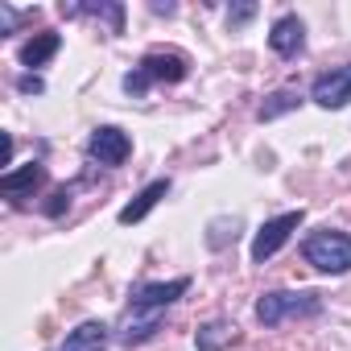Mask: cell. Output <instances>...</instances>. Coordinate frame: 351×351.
I'll use <instances>...</instances> for the list:
<instances>
[{
    "label": "cell",
    "instance_id": "cell-1",
    "mask_svg": "<svg viewBox=\"0 0 351 351\" xmlns=\"http://www.w3.org/2000/svg\"><path fill=\"white\" fill-rule=\"evenodd\" d=\"M322 314V298L314 289H273V293H261L256 302V318L261 326H281L289 318H314Z\"/></svg>",
    "mask_w": 351,
    "mask_h": 351
},
{
    "label": "cell",
    "instance_id": "cell-2",
    "mask_svg": "<svg viewBox=\"0 0 351 351\" xmlns=\"http://www.w3.org/2000/svg\"><path fill=\"white\" fill-rule=\"evenodd\" d=\"M302 256L306 265H314L318 273H347L351 269V236L335 232V228H318L302 240Z\"/></svg>",
    "mask_w": 351,
    "mask_h": 351
},
{
    "label": "cell",
    "instance_id": "cell-3",
    "mask_svg": "<svg viewBox=\"0 0 351 351\" xmlns=\"http://www.w3.org/2000/svg\"><path fill=\"white\" fill-rule=\"evenodd\" d=\"M298 223H302V207H298V211H285V215H277V219H269V223L256 232V240H252V261L265 265L269 256H277V252L285 248V240L298 232Z\"/></svg>",
    "mask_w": 351,
    "mask_h": 351
},
{
    "label": "cell",
    "instance_id": "cell-4",
    "mask_svg": "<svg viewBox=\"0 0 351 351\" xmlns=\"http://www.w3.org/2000/svg\"><path fill=\"white\" fill-rule=\"evenodd\" d=\"M191 289V277H173V281H141L132 285V310H165Z\"/></svg>",
    "mask_w": 351,
    "mask_h": 351
},
{
    "label": "cell",
    "instance_id": "cell-5",
    "mask_svg": "<svg viewBox=\"0 0 351 351\" xmlns=\"http://www.w3.org/2000/svg\"><path fill=\"white\" fill-rule=\"evenodd\" d=\"M310 99H314L318 108H326V112H335V108H347V104H351V62H343V66H330L326 75H318V79H314V91H310Z\"/></svg>",
    "mask_w": 351,
    "mask_h": 351
},
{
    "label": "cell",
    "instance_id": "cell-6",
    "mask_svg": "<svg viewBox=\"0 0 351 351\" xmlns=\"http://www.w3.org/2000/svg\"><path fill=\"white\" fill-rule=\"evenodd\" d=\"M87 153H91L99 165H124V161H128V153H132V141H128V132H124V128L104 124V128H95V132L87 136Z\"/></svg>",
    "mask_w": 351,
    "mask_h": 351
},
{
    "label": "cell",
    "instance_id": "cell-7",
    "mask_svg": "<svg viewBox=\"0 0 351 351\" xmlns=\"http://www.w3.org/2000/svg\"><path fill=\"white\" fill-rule=\"evenodd\" d=\"M141 75H145L149 83H182V79L191 75V62H186V54H178V50H149V54L141 58Z\"/></svg>",
    "mask_w": 351,
    "mask_h": 351
},
{
    "label": "cell",
    "instance_id": "cell-8",
    "mask_svg": "<svg viewBox=\"0 0 351 351\" xmlns=\"http://www.w3.org/2000/svg\"><path fill=\"white\" fill-rule=\"evenodd\" d=\"M269 46H273V54H281V58H298V54L306 50V25H302V17H293V13L277 17L273 29H269Z\"/></svg>",
    "mask_w": 351,
    "mask_h": 351
},
{
    "label": "cell",
    "instance_id": "cell-9",
    "mask_svg": "<svg viewBox=\"0 0 351 351\" xmlns=\"http://www.w3.org/2000/svg\"><path fill=\"white\" fill-rule=\"evenodd\" d=\"M108 322H99V318H87V322H79L66 339H62V347L58 351H104V343H108Z\"/></svg>",
    "mask_w": 351,
    "mask_h": 351
},
{
    "label": "cell",
    "instance_id": "cell-10",
    "mask_svg": "<svg viewBox=\"0 0 351 351\" xmlns=\"http://www.w3.org/2000/svg\"><path fill=\"white\" fill-rule=\"evenodd\" d=\"M42 182H46L42 161H29V165H21V169H9L5 178H0V191H5L9 199H21V195H34Z\"/></svg>",
    "mask_w": 351,
    "mask_h": 351
},
{
    "label": "cell",
    "instance_id": "cell-11",
    "mask_svg": "<svg viewBox=\"0 0 351 351\" xmlns=\"http://www.w3.org/2000/svg\"><path fill=\"white\" fill-rule=\"evenodd\" d=\"M165 195H169V178L149 182V186H145V191H141V195L124 207V211H120V223H124V228H128V223H141V219H145V215H149V211L165 199Z\"/></svg>",
    "mask_w": 351,
    "mask_h": 351
},
{
    "label": "cell",
    "instance_id": "cell-12",
    "mask_svg": "<svg viewBox=\"0 0 351 351\" xmlns=\"http://www.w3.org/2000/svg\"><path fill=\"white\" fill-rule=\"evenodd\" d=\"M157 326H161V310H145V314H128L124 318V326L116 330V339L120 343H145V339H153L157 335Z\"/></svg>",
    "mask_w": 351,
    "mask_h": 351
},
{
    "label": "cell",
    "instance_id": "cell-13",
    "mask_svg": "<svg viewBox=\"0 0 351 351\" xmlns=\"http://www.w3.org/2000/svg\"><path fill=\"white\" fill-rule=\"evenodd\" d=\"M62 17H99L112 25V34L124 29V5H66L62 0Z\"/></svg>",
    "mask_w": 351,
    "mask_h": 351
},
{
    "label": "cell",
    "instance_id": "cell-14",
    "mask_svg": "<svg viewBox=\"0 0 351 351\" xmlns=\"http://www.w3.org/2000/svg\"><path fill=\"white\" fill-rule=\"evenodd\" d=\"M58 46H62L58 34H34V38L21 46V62H25V66H46V62L58 54Z\"/></svg>",
    "mask_w": 351,
    "mask_h": 351
},
{
    "label": "cell",
    "instance_id": "cell-15",
    "mask_svg": "<svg viewBox=\"0 0 351 351\" xmlns=\"http://www.w3.org/2000/svg\"><path fill=\"white\" fill-rule=\"evenodd\" d=\"M302 104V91H293V87H281V91H273L261 108H256V120H277V116H285V112H293Z\"/></svg>",
    "mask_w": 351,
    "mask_h": 351
},
{
    "label": "cell",
    "instance_id": "cell-16",
    "mask_svg": "<svg viewBox=\"0 0 351 351\" xmlns=\"http://www.w3.org/2000/svg\"><path fill=\"white\" fill-rule=\"evenodd\" d=\"M232 339H236V326H228V322H207V326L195 330V347L199 351H223Z\"/></svg>",
    "mask_w": 351,
    "mask_h": 351
},
{
    "label": "cell",
    "instance_id": "cell-17",
    "mask_svg": "<svg viewBox=\"0 0 351 351\" xmlns=\"http://www.w3.org/2000/svg\"><path fill=\"white\" fill-rule=\"evenodd\" d=\"M240 219H211V228H207V248H223L228 240H236L240 236Z\"/></svg>",
    "mask_w": 351,
    "mask_h": 351
},
{
    "label": "cell",
    "instance_id": "cell-18",
    "mask_svg": "<svg viewBox=\"0 0 351 351\" xmlns=\"http://www.w3.org/2000/svg\"><path fill=\"white\" fill-rule=\"evenodd\" d=\"M124 91H128V95H132V99H141V95H145V91H149V79H145V75H141V66H132V71H128V75H124Z\"/></svg>",
    "mask_w": 351,
    "mask_h": 351
},
{
    "label": "cell",
    "instance_id": "cell-19",
    "mask_svg": "<svg viewBox=\"0 0 351 351\" xmlns=\"http://www.w3.org/2000/svg\"><path fill=\"white\" fill-rule=\"evenodd\" d=\"M21 17H34V9H29V13H17L13 5H0V34H13Z\"/></svg>",
    "mask_w": 351,
    "mask_h": 351
},
{
    "label": "cell",
    "instance_id": "cell-20",
    "mask_svg": "<svg viewBox=\"0 0 351 351\" xmlns=\"http://www.w3.org/2000/svg\"><path fill=\"white\" fill-rule=\"evenodd\" d=\"M256 17V5H236V9H228V25H244V21H252Z\"/></svg>",
    "mask_w": 351,
    "mask_h": 351
},
{
    "label": "cell",
    "instance_id": "cell-21",
    "mask_svg": "<svg viewBox=\"0 0 351 351\" xmlns=\"http://www.w3.org/2000/svg\"><path fill=\"white\" fill-rule=\"evenodd\" d=\"M50 199H54V203H46V215H62V211L71 207V191H54Z\"/></svg>",
    "mask_w": 351,
    "mask_h": 351
},
{
    "label": "cell",
    "instance_id": "cell-22",
    "mask_svg": "<svg viewBox=\"0 0 351 351\" xmlns=\"http://www.w3.org/2000/svg\"><path fill=\"white\" fill-rule=\"evenodd\" d=\"M17 87H21V91H42L46 83H42L38 75H21V79H17Z\"/></svg>",
    "mask_w": 351,
    "mask_h": 351
}]
</instances>
